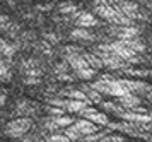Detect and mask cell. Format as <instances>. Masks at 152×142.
<instances>
[{"instance_id": "obj_29", "label": "cell", "mask_w": 152, "mask_h": 142, "mask_svg": "<svg viewBox=\"0 0 152 142\" xmlns=\"http://www.w3.org/2000/svg\"><path fill=\"white\" fill-rule=\"evenodd\" d=\"M0 94H2V89H0Z\"/></svg>"}, {"instance_id": "obj_14", "label": "cell", "mask_w": 152, "mask_h": 142, "mask_svg": "<svg viewBox=\"0 0 152 142\" xmlns=\"http://www.w3.org/2000/svg\"><path fill=\"white\" fill-rule=\"evenodd\" d=\"M67 98H72V99H80V101H86V103H92L89 99V96L84 93L82 89H69V91H63Z\"/></svg>"}, {"instance_id": "obj_11", "label": "cell", "mask_w": 152, "mask_h": 142, "mask_svg": "<svg viewBox=\"0 0 152 142\" xmlns=\"http://www.w3.org/2000/svg\"><path fill=\"white\" fill-rule=\"evenodd\" d=\"M89 104L91 103L80 101V99H72V98H67V99H65V110H67L69 113H79V115H80V111L86 110Z\"/></svg>"}, {"instance_id": "obj_18", "label": "cell", "mask_w": 152, "mask_h": 142, "mask_svg": "<svg viewBox=\"0 0 152 142\" xmlns=\"http://www.w3.org/2000/svg\"><path fill=\"white\" fill-rule=\"evenodd\" d=\"M0 53L4 57H12L15 53V46L14 45H9L5 41H0Z\"/></svg>"}, {"instance_id": "obj_21", "label": "cell", "mask_w": 152, "mask_h": 142, "mask_svg": "<svg viewBox=\"0 0 152 142\" xmlns=\"http://www.w3.org/2000/svg\"><path fill=\"white\" fill-rule=\"evenodd\" d=\"M45 142H72V141L62 132V134H51V135H48Z\"/></svg>"}, {"instance_id": "obj_28", "label": "cell", "mask_w": 152, "mask_h": 142, "mask_svg": "<svg viewBox=\"0 0 152 142\" xmlns=\"http://www.w3.org/2000/svg\"><path fill=\"white\" fill-rule=\"evenodd\" d=\"M4 103H5V94H0V108L4 106Z\"/></svg>"}, {"instance_id": "obj_26", "label": "cell", "mask_w": 152, "mask_h": 142, "mask_svg": "<svg viewBox=\"0 0 152 142\" xmlns=\"http://www.w3.org/2000/svg\"><path fill=\"white\" fill-rule=\"evenodd\" d=\"M7 26H9V17L7 15H0V31L5 29Z\"/></svg>"}, {"instance_id": "obj_22", "label": "cell", "mask_w": 152, "mask_h": 142, "mask_svg": "<svg viewBox=\"0 0 152 142\" xmlns=\"http://www.w3.org/2000/svg\"><path fill=\"white\" fill-rule=\"evenodd\" d=\"M46 111H48L50 116H60V115H65V108H60V106H53V104H50L46 106Z\"/></svg>"}, {"instance_id": "obj_12", "label": "cell", "mask_w": 152, "mask_h": 142, "mask_svg": "<svg viewBox=\"0 0 152 142\" xmlns=\"http://www.w3.org/2000/svg\"><path fill=\"white\" fill-rule=\"evenodd\" d=\"M138 33H140V29L135 26H121L120 29L116 31V36L118 40H128V38H137Z\"/></svg>"}, {"instance_id": "obj_20", "label": "cell", "mask_w": 152, "mask_h": 142, "mask_svg": "<svg viewBox=\"0 0 152 142\" xmlns=\"http://www.w3.org/2000/svg\"><path fill=\"white\" fill-rule=\"evenodd\" d=\"M108 134H110V132H99V130H97V132L91 134V135H86L82 141H84V142H96V141H101V139H104Z\"/></svg>"}, {"instance_id": "obj_4", "label": "cell", "mask_w": 152, "mask_h": 142, "mask_svg": "<svg viewBox=\"0 0 152 142\" xmlns=\"http://www.w3.org/2000/svg\"><path fill=\"white\" fill-rule=\"evenodd\" d=\"M96 53L101 57L104 67H108L110 70H123V68H126V65H128V62L126 60H123L121 57L111 53V52H101V50H96Z\"/></svg>"}, {"instance_id": "obj_19", "label": "cell", "mask_w": 152, "mask_h": 142, "mask_svg": "<svg viewBox=\"0 0 152 142\" xmlns=\"http://www.w3.org/2000/svg\"><path fill=\"white\" fill-rule=\"evenodd\" d=\"M29 104H31L29 101H19L17 103V113H21L24 116L31 115L33 113V108H29Z\"/></svg>"}, {"instance_id": "obj_5", "label": "cell", "mask_w": 152, "mask_h": 142, "mask_svg": "<svg viewBox=\"0 0 152 142\" xmlns=\"http://www.w3.org/2000/svg\"><path fill=\"white\" fill-rule=\"evenodd\" d=\"M80 116H82V118H87L91 122H94L96 125H99V127H108V123H110V118H108L106 113H103V111H99V110H96V108H92L91 104L86 110L80 111Z\"/></svg>"}, {"instance_id": "obj_27", "label": "cell", "mask_w": 152, "mask_h": 142, "mask_svg": "<svg viewBox=\"0 0 152 142\" xmlns=\"http://www.w3.org/2000/svg\"><path fill=\"white\" fill-rule=\"evenodd\" d=\"M45 38L48 41H51V43H58V38H56L55 34H45Z\"/></svg>"}, {"instance_id": "obj_17", "label": "cell", "mask_w": 152, "mask_h": 142, "mask_svg": "<svg viewBox=\"0 0 152 142\" xmlns=\"http://www.w3.org/2000/svg\"><path fill=\"white\" fill-rule=\"evenodd\" d=\"M53 120H55V123L60 127V129H65V127H69V125H72V123L75 122L72 116H67V115H60V116H51Z\"/></svg>"}, {"instance_id": "obj_2", "label": "cell", "mask_w": 152, "mask_h": 142, "mask_svg": "<svg viewBox=\"0 0 152 142\" xmlns=\"http://www.w3.org/2000/svg\"><path fill=\"white\" fill-rule=\"evenodd\" d=\"M97 50H101V52H111V53L118 55V57H121L123 60H126L128 63H138L140 62V58L137 57V53L132 50V48H128L126 45H125L121 40L115 41V43H106V45H99L97 46Z\"/></svg>"}, {"instance_id": "obj_16", "label": "cell", "mask_w": 152, "mask_h": 142, "mask_svg": "<svg viewBox=\"0 0 152 142\" xmlns=\"http://www.w3.org/2000/svg\"><path fill=\"white\" fill-rule=\"evenodd\" d=\"M80 89H82L84 93L89 96V99L92 103H101V93H99V91H96V89L91 88V86H82Z\"/></svg>"}, {"instance_id": "obj_24", "label": "cell", "mask_w": 152, "mask_h": 142, "mask_svg": "<svg viewBox=\"0 0 152 142\" xmlns=\"http://www.w3.org/2000/svg\"><path fill=\"white\" fill-rule=\"evenodd\" d=\"M9 75H10V74H9L7 63H5L4 60H0V79H2V81H7Z\"/></svg>"}, {"instance_id": "obj_13", "label": "cell", "mask_w": 152, "mask_h": 142, "mask_svg": "<svg viewBox=\"0 0 152 142\" xmlns=\"http://www.w3.org/2000/svg\"><path fill=\"white\" fill-rule=\"evenodd\" d=\"M121 41H123L128 48H132L135 53H142V52H145V45L138 40V38H128V40H121Z\"/></svg>"}, {"instance_id": "obj_8", "label": "cell", "mask_w": 152, "mask_h": 142, "mask_svg": "<svg viewBox=\"0 0 152 142\" xmlns=\"http://www.w3.org/2000/svg\"><path fill=\"white\" fill-rule=\"evenodd\" d=\"M116 7L125 14V15H126V17H130V19H138V17H140V10H138V5H137V4H133V2H126V0H121V2H120Z\"/></svg>"}, {"instance_id": "obj_9", "label": "cell", "mask_w": 152, "mask_h": 142, "mask_svg": "<svg viewBox=\"0 0 152 142\" xmlns=\"http://www.w3.org/2000/svg\"><path fill=\"white\" fill-rule=\"evenodd\" d=\"M75 24L80 27H96L97 19L89 12H80V14H75Z\"/></svg>"}, {"instance_id": "obj_6", "label": "cell", "mask_w": 152, "mask_h": 142, "mask_svg": "<svg viewBox=\"0 0 152 142\" xmlns=\"http://www.w3.org/2000/svg\"><path fill=\"white\" fill-rule=\"evenodd\" d=\"M74 127L80 132V135H82V139H84L86 135H91V134L97 132V127H99V125H96L94 122H91V120H87V118H82V120L74 122Z\"/></svg>"}, {"instance_id": "obj_10", "label": "cell", "mask_w": 152, "mask_h": 142, "mask_svg": "<svg viewBox=\"0 0 152 142\" xmlns=\"http://www.w3.org/2000/svg\"><path fill=\"white\" fill-rule=\"evenodd\" d=\"M70 38L75 41H84V43H87V41H92L94 40V34L89 31V27H80L77 26L72 33H70Z\"/></svg>"}, {"instance_id": "obj_1", "label": "cell", "mask_w": 152, "mask_h": 142, "mask_svg": "<svg viewBox=\"0 0 152 142\" xmlns=\"http://www.w3.org/2000/svg\"><path fill=\"white\" fill-rule=\"evenodd\" d=\"M65 60L69 62L70 68H72L80 79H84V81H89V79H92V77L96 75V68L89 65V62H87V58L84 57V53L70 55V57H67Z\"/></svg>"}, {"instance_id": "obj_3", "label": "cell", "mask_w": 152, "mask_h": 142, "mask_svg": "<svg viewBox=\"0 0 152 142\" xmlns=\"http://www.w3.org/2000/svg\"><path fill=\"white\" fill-rule=\"evenodd\" d=\"M31 127H33L31 118H28V116L15 118V120H12L5 125V135L12 137V139H22L26 134H29Z\"/></svg>"}, {"instance_id": "obj_15", "label": "cell", "mask_w": 152, "mask_h": 142, "mask_svg": "<svg viewBox=\"0 0 152 142\" xmlns=\"http://www.w3.org/2000/svg\"><path fill=\"white\" fill-rule=\"evenodd\" d=\"M84 57L87 58V62H89L91 67H94L96 70H99V68L104 67V63H103V60H101L99 55H96V53H84Z\"/></svg>"}, {"instance_id": "obj_25", "label": "cell", "mask_w": 152, "mask_h": 142, "mask_svg": "<svg viewBox=\"0 0 152 142\" xmlns=\"http://www.w3.org/2000/svg\"><path fill=\"white\" fill-rule=\"evenodd\" d=\"M60 10H62L63 14H72V12H75V7L74 5H60Z\"/></svg>"}, {"instance_id": "obj_7", "label": "cell", "mask_w": 152, "mask_h": 142, "mask_svg": "<svg viewBox=\"0 0 152 142\" xmlns=\"http://www.w3.org/2000/svg\"><path fill=\"white\" fill-rule=\"evenodd\" d=\"M116 99H118V104L125 110H135L138 104H140V98H138L135 93H126V94L120 96Z\"/></svg>"}, {"instance_id": "obj_23", "label": "cell", "mask_w": 152, "mask_h": 142, "mask_svg": "<svg viewBox=\"0 0 152 142\" xmlns=\"http://www.w3.org/2000/svg\"><path fill=\"white\" fill-rule=\"evenodd\" d=\"M45 129L48 130V132H60V130H62V129H60V127L55 123V120H53L51 116H48V118L45 120Z\"/></svg>"}]
</instances>
